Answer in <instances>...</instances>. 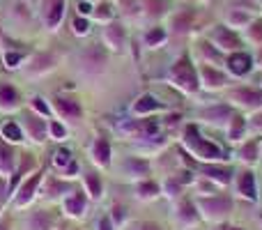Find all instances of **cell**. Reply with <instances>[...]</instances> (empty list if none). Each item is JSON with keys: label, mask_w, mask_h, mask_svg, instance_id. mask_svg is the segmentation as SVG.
<instances>
[{"label": "cell", "mask_w": 262, "mask_h": 230, "mask_svg": "<svg viewBox=\"0 0 262 230\" xmlns=\"http://www.w3.org/2000/svg\"><path fill=\"white\" fill-rule=\"evenodd\" d=\"M0 230H9V223L7 221H0Z\"/></svg>", "instance_id": "cell-35"}, {"label": "cell", "mask_w": 262, "mask_h": 230, "mask_svg": "<svg viewBox=\"0 0 262 230\" xmlns=\"http://www.w3.org/2000/svg\"><path fill=\"white\" fill-rule=\"evenodd\" d=\"M26 127H28V131L32 134V138H35V140H44V134H46L44 120H39V117H35V115L28 113L26 115Z\"/></svg>", "instance_id": "cell-4"}, {"label": "cell", "mask_w": 262, "mask_h": 230, "mask_svg": "<svg viewBox=\"0 0 262 230\" xmlns=\"http://www.w3.org/2000/svg\"><path fill=\"white\" fill-rule=\"evenodd\" d=\"M95 159L99 163H108L111 161V148H108V143H106V138H99L95 143Z\"/></svg>", "instance_id": "cell-11"}, {"label": "cell", "mask_w": 262, "mask_h": 230, "mask_svg": "<svg viewBox=\"0 0 262 230\" xmlns=\"http://www.w3.org/2000/svg\"><path fill=\"white\" fill-rule=\"evenodd\" d=\"M39 173H37V175H32L30 180L26 182V184L21 186V194H18V198H16V205H26L28 200L32 198V194H35V189H37V184H39Z\"/></svg>", "instance_id": "cell-5"}, {"label": "cell", "mask_w": 262, "mask_h": 230, "mask_svg": "<svg viewBox=\"0 0 262 230\" xmlns=\"http://www.w3.org/2000/svg\"><path fill=\"white\" fill-rule=\"evenodd\" d=\"M140 230H159L154 223H145V226H140Z\"/></svg>", "instance_id": "cell-34"}, {"label": "cell", "mask_w": 262, "mask_h": 230, "mask_svg": "<svg viewBox=\"0 0 262 230\" xmlns=\"http://www.w3.org/2000/svg\"><path fill=\"white\" fill-rule=\"evenodd\" d=\"M55 163H58V166H69V163H72V154H69L67 150H60V152L55 154Z\"/></svg>", "instance_id": "cell-22"}, {"label": "cell", "mask_w": 262, "mask_h": 230, "mask_svg": "<svg viewBox=\"0 0 262 230\" xmlns=\"http://www.w3.org/2000/svg\"><path fill=\"white\" fill-rule=\"evenodd\" d=\"M99 228H101V230H111V221H108V219H101V221H99Z\"/></svg>", "instance_id": "cell-31"}, {"label": "cell", "mask_w": 262, "mask_h": 230, "mask_svg": "<svg viewBox=\"0 0 262 230\" xmlns=\"http://www.w3.org/2000/svg\"><path fill=\"white\" fill-rule=\"evenodd\" d=\"M244 159H255V145H246L244 148Z\"/></svg>", "instance_id": "cell-28"}, {"label": "cell", "mask_w": 262, "mask_h": 230, "mask_svg": "<svg viewBox=\"0 0 262 230\" xmlns=\"http://www.w3.org/2000/svg\"><path fill=\"white\" fill-rule=\"evenodd\" d=\"M172 76L177 78V83H180L182 88H186V90H195L198 88V81H195V74H193V67L189 65V60H180V62L175 65V69H172Z\"/></svg>", "instance_id": "cell-1"}, {"label": "cell", "mask_w": 262, "mask_h": 230, "mask_svg": "<svg viewBox=\"0 0 262 230\" xmlns=\"http://www.w3.org/2000/svg\"><path fill=\"white\" fill-rule=\"evenodd\" d=\"M108 39L113 41L115 46H120V44H122V39H124V35H122V28H120V26H111V28H108Z\"/></svg>", "instance_id": "cell-20"}, {"label": "cell", "mask_w": 262, "mask_h": 230, "mask_svg": "<svg viewBox=\"0 0 262 230\" xmlns=\"http://www.w3.org/2000/svg\"><path fill=\"white\" fill-rule=\"evenodd\" d=\"M55 109H58L62 115H67V117H78L81 115V106H78L76 101H72V99H58L55 101Z\"/></svg>", "instance_id": "cell-8"}, {"label": "cell", "mask_w": 262, "mask_h": 230, "mask_svg": "<svg viewBox=\"0 0 262 230\" xmlns=\"http://www.w3.org/2000/svg\"><path fill=\"white\" fill-rule=\"evenodd\" d=\"M83 210H85V196L83 194H74L67 198V212L72 214V217H78V214H83Z\"/></svg>", "instance_id": "cell-6"}, {"label": "cell", "mask_w": 262, "mask_h": 230, "mask_svg": "<svg viewBox=\"0 0 262 230\" xmlns=\"http://www.w3.org/2000/svg\"><path fill=\"white\" fill-rule=\"evenodd\" d=\"M18 60H21V55H18V53H9V55H5V62H7L9 67H16Z\"/></svg>", "instance_id": "cell-26"}, {"label": "cell", "mask_w": 262, "mask_h": 230, "mask_svg": "<svg viewBox=\"0 0 262 230\" xmlns=\"http://www.w3.org/2000/svg\"><path fill=\"white\" fill-rule=\"evenodd\" d=\"M235 97H237L239 101H244V104H253V106H260V104H262V95H260V92L239 90V92H235Z\"/></svg>", "instance_id": "cell-14"}, {"label": "cell", "mask_w": 262, "mask_h": 230, "mask_svg": "<svg viewBox=\"0 0 262 230\" xmlns=\"http://www.w3.org/2000/svg\"><path fill=\"white\" fill-rule=\"evenodd\" d=\"M186 136H189V143L193 145V150L200 154V157H207V159L221 157V150H219L216 145H209L207 140H203L200 136H195V127H189V129H186Z\"/></svg>", "instance_id": "cell-2"}, {"label": "cell", "mask_w": 262, "mask_h": 230, "mask_svg": "<svg viewBox=\"0 0 262 230\" xmlns=\"http://www.w3.org/2000/svg\"><path fill=\"white\" fill-rule=\"evenodd\" d=\"M205 173H207L209 177H214V180H221V182H228L230 180V171H226V168H212V166H207L205 168Z\"/></svg>", "instance_id": "cell-19"}, {"label": "cell", "mask_w": 262, "mask_h": 230, "mask_svg": "<svg viewBox=\"0 0 262 230\" xmlns=\"http://www.w3.org/2000/svg\"><path fill=\"white\" fill-rule=\"evenodd\" d=\"M3 136L9 140H21V129H18L14 122H7V124L3 127Z\"/></svg>", "instance_id": "cell-18"}, {"label": "cell", "mask_w": 262, "mask_h": 230, "mask_svg": "<svg viewBox=\"0 0 262 230\" xmlns=\"http://www.w3.org/2000/svg\"><path fill=\"white\" fill-rule=\"evenodd\" d=\"M51 223H53V219L49 212H35V217L30 219L32 230H51Z\"/></svg>", "instance_id": "cell-10"}, {"label": "cell", "mask_w": 262, "mask_h": 230, "mask_svg": "<svg viewBox=\"0 0 262 230\" xmlns=\"http://www.w3.org/2000/svg\"><path fill=\"white\" fill-rule=\"evenodd\" d=\"M216 39L221 41V46H226V49H235V46H239V39H237L235 35H230L226 28H216Z\"/></svg>", "instance_id": "cell-13"}, {"label": "cell", "mask_w": 262, "mask_h": 230, "mask_svg": "<svg viewBox=\"0 0 262 230\" xmlns=\"http://www.w3.org/2000/svg\"><path fill=\"white\" fill-rule=\"evenodd\" d=\"M255 37H262V21L255 23Z\"/></svg>", "instance_id": "cell-33"}, {"label": "cell", "mask_w": 262, "mask_h": 230, "mask_svg": "<svg viewBox=\"0 0 262 230\" xmlns=\"http://www.w3.org/2000/svg\"><path fill=\"white\" fill-rule=\"evenodd\" d=\"M205 76H207V81L212 83V86H221L226 78H223V74H219V72H214V69H205Z\"/></svg>", "instance_id": "cell-21"}, {"label": "cell", "mask_w": 262, "mask_h": 230, "mask_svg": "<svg viewBox=\"0 0 262 230\" xmlns=\"http://www.w3.org/2000/svg\"><path fill=\"white\" fill-rule=\"evenodd\" d=\"M157 109H159V101L149 95L138 99V104H136V113H147V111H157Z\"/></svg>", "instance_id": "cell-15"}, {"label": "cell", "mask_w": 262, "mask_h": 230, "mask_svg": "<svg viewBox=\"0 0 262 230\" xmlns=\"http://www.w3.org/2000/svg\"><path fill=\"white\" fill-rule=\"evenodd\" d=\"M113 219H115V221H122V210H120V207L113 210Z\"/></svg>", "instance_id": "cell-30"}, {"label": "cell", "mask_w": 262, "mask_h": 230, "mask_svg": "<svg viewBox=\"0 0 262 230\" xmlns=\"http://www.w3.org/2000/svg\"><path fill=\"white\" fill-rule=\"evenodd\" d=\"M85 182H88V186H90V194L95 196V198H99V196H101V180H99V177H97L95 173H88Z\"/></svg>", "instance_id": "cell-17"}, {"label": "cell", "mask_w": 262, "mask_h": 230, "mask_svg": "<svg viewBox=\"0 0 262 230\" xmlns=\"http://www.w3.org/2000/svg\"><path fill=\"white\" fill-rule=\"evenodd\" d=\"M239 189L246 198H255V180H253V173H244L239 180Z\"/></svg>", "instance_id": "cell-12"}, {"label": "cell", "mask_w": 262, "mask_h": 230, "mask_svg": "<svg viewBox=\"0 0 262 230\" xmlns=\"http://www.w3.org/2000/svg\"><path fill=\"white\" fill-rule=\"evenodd\" d=\"M32 104H35V109L39 111V113H44V115H49V109H46V104L41 99H32Z\"/></svg>", "instance_id": "cell-27"}, {"label": "cell", "mask_w": 262, "mask_h": 230, "mask_svg": "<svg viewBox=\"0 0 262 230\" xmlns=\"http://www.w3.org/2000/svg\"><path fill=\"white\" fill-rule=\"evenodd\" d=\"M140 194L143 196H154L157 194V184H140Z\"/></svg>", "instance_id": "cell-25"}, {"label": "cell", "mask_w": 262, "mask_h": 230, "mask_svg": "<svg viewBox=\"0 0 262 230\" xmlns=\"http://www.w3.org/2000/svg\"><path fill=\"white\" fill-rule=\"evenodd\" d=\"M51 131H53V136H58V138H62V136H64V127H60L58 122H53V127H51Z\"/></svg>", "instance_id": "cell-29"}, {"label": "cell", "mask_w": 262, "mask_h": 230, "mask_svg": "<svg viewBox=\"0 0 262 230\" xmlns=\"http://www.w3.org/2000/svg\"><path fill=\"white\" fill-rule=\"evenodd\" d=\"M74 30L76 32H88V21L85 18H76V21H74Z\"/></svg>", "instance_id": "cell-24"}, {"label": "cell", "mask_w": 262, "mask_h": 230, "mask_svg": "<svg viewBox=\"0 0 262 230\" xmlns=\"http://www.w3.org/2000/svg\"><path fill=\"white\" fill-rule=\"evenodd\" d=\"M249 67H251V58L246 53H237V55H232L230 58V69L235 74H246L249 72Z\"/></svg>", "instance_id": "cell-9"}, {"label": "cell", "mask_w": 262, "mask_h": 230, "mask_svg": "<svg viewBox=\"0 0 262 230\" xmlns=\"http://www.w3.org/2000/svg\"><path fill=\"white\" fill-rule=\"evenodd\" d=\"M64 14V0H49V9H46V23L49 28H55Z\"/></svg>", "instance_id": "cell-3"}, {"label": "cell", "mask_w": 262, "mask_h": 230, "mask_svg": "<svg viewBox=\"0 0 262 230\" xmlns=\"http://www.w3.org/2000/svg\"><path fill=\"white\" fill-rule=\"evenodd\" d=\"M161 39H163V30H161V28L147 32V44H157V41H161Z\"/></svg>", "instance_id": "cell-23"}, {"label": "cell", "mask_w": 262, "mask_h": 230, "mask_svg": "<svg viewBox=\"0 0 262 230\" xmlns=\"http://www.w3.org/2000/svg\"><path fill=\"white\" fill-rule=\"evenodd\" d=\"M14 159H12V150H7L5 145H0V171H12Z\"/></svg>", "instance_id": "cell-16"}, {"label": "cell", "mask_w": 262, "mask_h": 230, "mask_svg": "<svg viewBox=\"0 0 262 230\" xmlns=\"http://www.w3.org/2000/svg\"><path fill=\"white\" fill-rule=\"evenodd\" d=\"M78 9H81L83 14H88V12H90V5H88V3H81V5H78Z\"/></svg>", "instance_id": "cell-32"}, {"label": "cell", "mask_w": 262, "mask_h": 230, "mask_svg": "<svg viewBox=\"0 0 262 230\" xmlns=\"http://www.w3.org/2000/svg\"><path fill=\"white\" fill-rule=\"evenodd\" d=\"M16 101H18V97L12 86H0V106L3 109H14Z\"/></svg>", "instance_id": "cell-7"}]
</instances>
